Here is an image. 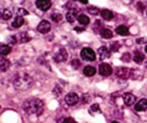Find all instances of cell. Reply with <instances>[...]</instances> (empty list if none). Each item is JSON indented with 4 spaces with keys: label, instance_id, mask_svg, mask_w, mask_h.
<instances>
[{
    "label": "cell",
    "instance_id": "6da1fadb",
    "mask_svg": "<svg viewBox=\"0 0 147 123\" xmlns=\"http://www.w3.org/2000/svg\"><path fill=\"white\" fill-rule=\"evenodd\" d=\"M43 109H45V104L40 99L30 98L23 103V110L27 114L39 116L42 114Z\"/></svg>",
    "mask_w": 147,
    "mask_h": 123
},
{
    "label": "cell",
    "instance_id": "7a4b0ae2",
    "mask_svg": "<svg viewBox=\"0 0 147 123\" xmlns=\"http://www.w3.org/2000/svg\"><path fill=\"white\" fill-rule=\"evenodd\" d=\"M33 84V80L26 73H18L13 79V85L19 91H25L29 89Z\"/></svg>",
    "mask_w": 147,
    "mask_h": 123
},
{
    "label": "cell",
    "instance_id": "3957f363",
    "mask_svg": "<svg viewBox=\"0 0 147 123\" xmlns=\"http://www.w3.org/2000/svg\"><path fill=\"white\" fill-rule=\"evenodd\" d=\"M81 57H82L84 61L87 62H94L96 59V53L90 47H84V49L81 51Z\"/></svg>",
    "mask_w": 147,
    "mask_h": 123
},
{
    "label": "cell",
    "instance_id": "277c9868",
    "mask_svg": "<svg viewBox=\"0 0 147 123\" xmlns=\"http://www.w3.org/2000/svg\"><path fill=\"white\" fill-rule=\"evenodd\" d=\"M79 100H80L79 96L76 94V93H74V92L69 93V94H67L65 97V103H67L69 106H74V105H76L77 103L79 102Z\"/></svg>",
    "mask_w": 147,
    "mask_h": 123
},
{
    "label": "cell",
    "instance_id": "5b68a950",
    "mask_svg": "<svg viewBox=\"0 0 147 123\" xmlns=\"http://www.w3.org/2000/svg\"><path fill=\"white\" fill-rule=\"evenodd\" d=\"M67 59V53L65 49H61L55 55H53V59H55L57 63H63L65 62Z\"/></svg>",
    "mask_w": 147,
    "mask_h": 123
},
{
    "label": "cell",
    "instance_id": "8992f818",
    "mask_svg": "<svg viewBox=\"0 0 147 123\" xmlns=\"http://www.w3.org/2000/svg\"><path fill=\"white\" fill-rule=\"evenodd\" d=\"M113 70L112 68H111L110 65L106 64V63H103V64H101L100 66H99V73H100V75H102V76H110L111 74H112Z\"/></svg>",
    "mask_w": 147,
    "mask_h": 123
},
{
    "label": "cell",
    "instance_id": "52a82bcc",
    "mask_svg": "<svg viewBox=\"0 0 147 123\" xmlns=\"http://www.w3.org/2000/svg\"><path fill=\"white\" fill-rule=\"evenodd\" d=\"M35 4H36L37 8L40 9V10H42V11L49 10V9L51 7V2L49 1V0H37L36 2H35Z\"/></svg>",
    "mask_w": 147,
    "mask_h": 123
},
{
    "label": "cell",
    "instance_id": "ba28073f",
    "mask_svg": "<svg viewBox=\"0 0 147 123\" xmlns=\"http://www.w3.org/2000/svg\"><path fill=\"white\" fill-rule=\"evenodd\" d=\"M116 76L119 78L128 79L131 77V70L127 68H118L116 70Z\"/></svg>",
    "mask_w": 147,
    "mask_h": 123
},
{
    "label": "cell",
    "instance_id": "9c48e42d",
    "mask_svg": "<svg viewBox=\"0 0 147 123\" xmlns=\"http://www.w3.org/2000/svg\"><path fill=\"white\" fill-rule=\"evenodd\" d=\"M37 30L40 33H47L51 30V23L47 20H42L37 25Z\"/></svg>",
    "mask_w": 147,
    "mask_h": 123
},
{
    "label": "cell",
    "instance_id": "30bf717a",
    "mask_svg": "<svg viewBox=\"0 0 147 123\" xmlns=\"http://www.w3.org/2000/svg\"><path fill=\"white\" fill-rule=\"evenodd\" d=\"M123 101L127 106H132L136 101V97L131 93H126V94L123 95Z\"/></svg>",
    "mask_w": 147,
    "mask_h": 123
},
{
    "label": "cell",
    "instance_id": "8fae6325",
    "mask_svg": "<svg viewBox=\"0 0 147 123\" xmlns=\"http://www.w3.org/2000/svg\"><path fill=\"white\" fill-rule=\"evenodd\" d=\"M78 16V10L77 9H69V11L67 12V15H65V18H67V20L69 21V23H73L74 21L76 20V18Z\"/></svg>",
    "mask_w": 147,
    "mask_h": 123
},
{
    "label": "cell",
    "instance_id": "7c38bea8",
    "mask_svg": "<svg viewBox=\"0 0 147 123\" xmlns=\"http://www.w3.org/2000/svg\"><path fill=\"white\" fill-rule=\"evenodd\" d=\"M98 55L100 59L103 61V59H106L110 57V51H109V49L106 47H101L98 49Z\"/></svg>",
    "mask_w": 147,
    "mask_h": 123
},
{
    "label": "cell",
    "instance_id": "4fadbf2b",
    "mask_svg": "<svg viewBox=\"0 0 147 123\" xmlns=\"http://www.w3.org/2000/svg\"><path fill=\"white\" fill-rule=\"evenodd\" d=\"M147 109V99L143 98L140 99L135 105V110L136 111H145Z\"/></svg>",
    "mask_w": 147,
    "mask_h": 123
},
{
    "label": "cell",
    "instance_id": "5bb4252c",
    "mask_svg": "<svg viewBox=\"0 0 147 123\" xmlns=\"http://www.w3.org/2000/svg\"><path fill=\"white\" fill-rule=\"evenodd\" d=\"M10 61L7 59H5V57H0V70L3 71V72H5V71H7L9 69V67H10Z\"/></svg>",
    "mask_w": 147,
    "mask_h": 123
},
{
    "label": "cell",
    "instance_id": "9a60e30c",
    "mask_svg": "<svg viewBox=\"0 0 147 123\" xmlns=\"http://www.w3.org/2000/svg\"><path fill=\"white\" fill-rule=\"evenodd\" d=\"M101 15H102V17L105 20H111L114 17V13L111 10H109V9H103L101 11Z\"/></svg>",
    "mask_w": 147,
    "mask_h": 123
},
{
    "label": "cell",
    "instance_id": "2e32d148",
    "mask_svg": "<svg viewBox=\"0 0 147 123\" xmlns=\"http://www.w3.org/2000/svg\"><path fill=\"white\" fill-rule=\"evenodd\" d=\"M96 74V69L92 66H87L84 69V75L87 77H93Z\"/></svg>",
    "mask_w": 147,
    "mask_h": 123
},
{
    "label": "cell",
    "instance_id": "e0dca14e",
    "mask_svg": "<svg viewBox=\"0 0 147 123\" xmlns=\"http://www.w3.org/2000/svg\"><path fill=\"white\" fill-rule=\"evenodd\" d=\"M100 34L102 37H104V39H111V37L113 36V31L111 30V29L109 28H102L100 30Z\"/></svg>",
    "mask_w": 147,
    "mask_h": 123
},
{
    "label": "cell",
    "instance_id": "ac0fdd59",
    "mask_svg": "<svg viewBox=\"0 0 147 123\" xmlns=\"http://www.w3.org/2000/svg\"><path fill=\"white\" fill-rule=\"evenodd\" d=\"M144 57H145L142 53H140V51H135L133 59H134V62L136 63V64H141V63L144 61Z\"/></svg>",
    "mask_w": 147,
    "mask_h": 123
},
{
    "label": "cell",
    "instance_id": "d6986e66",
    "mask_svg": "<svg viewBox=\"0 0 147 123\" xmlns=\"http://www.w3.org/2000/svg\"><path fill=\"white\" fill-rule=\"evenodd\" d=\"M116 32L120 35H126V34H128L129 29H128V27L125 26V25H119L116 28Z\"/></svg>",
    "mask_w": 147,
    "mask_h": 123
},
{
    "label": "cell",
    "instance_id": "ffe728a7",
    "mask_svg": "<svg viewBox=\"0 0 147 123\" xmlns=\"http://www.w3.org/2000/svg\"><path fill=\"white\" fill-rule=\"evenodd\" d=\"M11 16H12V12L10 10H8V9H4V10L1 11V13H0V17L2 19H4V20L10 19Z\"/></svg>",
    "mask_w": 147,
    "mask_h": 123
},
{
    "label": "cell",
    "instance_id": "44dd1931",
    "mask_svg": "<svg viewBox=\"0 0 147 123\" xmlns=\"http://www.w3.org/2000/svg\"><path fill=\"white\" fill-rule=\"evenodd\" d=\"M24 23V19H23L22 16H17L16 18L13 20L12 22V26L13 27H16V28H18V27H20L21 25Z\"/></svg>",
    "mask_w": 147,
    "mask_h": 123
},
{
    "label": "cell",
    "instance_id": "7402d4cb",
    "mask_svg": "<svg viewBox=\"0 0 147 123\" xmlns=\"http://www.w3.org/2000/svg\"><path fill=\"white\" fill-rule=\"evenodd\" d=\"M78 21L83 25H88L89 23H90V18H89L87 15L81 14V15H79V17H78Z\"/></svg>",
    "mask_w": 147,
    "mask_h": 123
},
{
    "label": "cell",
    "instance_id": "603a6c76",
    "mask_svg": "<svg viewBox=\"0 0 147 123\" xmlns=\"http://www.w3.org/2000/svg\"><path fill=\"white\" fill-rule=\"evenodd\" d=\"M9 53H11V47L7 45H0V53L2 55H8Z\"/></svg>",
    "mask_w": 147,
    "mask_h": 123
},
{
    "label": "cell",
    "instance_id": "cb8c5ba5",
    "mask_svg": "<svg viewBox=\"0 0 147 123\" xmlns=\"http://www.w3.org/2000/svg\"><path fill=\"white\" fill-rule=\"evenodd\" d=\"M18 39L20 43H27V41H30V37L28 36V34L26 32H21L18 35Z\"/></svg>",
    "mask_w": 147,
    "mask_h": 123
},
{
    "label": "cell",
    "instance_id": "d4e9b609",
    "mask_svg": "<svg viewBox=\"0 0 147 123\" xmlns=\"http://www.w3.org/2000/svg\"><path fill=\"white\" fill-rule=\"evenodd\" d=\"M51 17L53 21H55V22H59V21L63 19V15L59 14V13H53V14L51 15Z\"/></svg>",
    "mask_w": 147,
    "mask_h": 123
},
{
    "label": "cell",
    "instance_id": "484cf974",
    "mask_svg": "<svg viewBox=\"0 0 147 123\" xmlns=\"http://www.w3.org/2000/svg\"><path fill=\"white\" fill-rule=\"evenodd\" d=\"M88 11L93 15H96V14H98V13H99V9L97 8V7H95V6H89L88 7Z\"/></svg>",
    "mask_w": 147,
    "mask_h": 123
},
{
    "label": "cell",
    "instance_id": "4316f807",
    "mask_svg": "<svg viewBox=\"0 0 147 123\" xmlns=\"http://www.w3.org/2000/svg\"><path fill=\"white\" fill-rule=\"evenodd\" d=\"M71 66H73V68L75 69V70H77V69H79V67L81 66V63L79 59H73V62H71Z\"/></svg>",
    "mask_w": 147,
    "mask_h": 123
},
{
    "label": "cell",
    "instance_id": "83f0119b",
    "mask_svg": "<svg viewBox=\"0 0 147 123\" xmlns=\"http://www.w3.org/2000/svg\"><path fill=\"white\" fill-rule=\"evenodd\" d=\"M91 111H92V112H101L99 104H93L92 106H91Z\"/></svg>",
    "mask_w": 147,
    "mask_h": 123
},
{
    "label": "cell",
    "instance_id": "f1b7e54d",
    "mask_svg": "<svg viewBox=\"0 0 147 123\" xmlns=\"http://www.w3.org/2000/svg\"><path fill=\"white\" fill-rule=\"evenodd\" d=\"M130 53H125L124 55H122V57H121V59H122V61L123 62H126V63H128V62H130Z\"/></svg>",
    "mask_w": 147,
    "mask_h": 123
},
{
    "label": "cell",
    "instance_id": "f546056e",
    "mask_svg": "<svg viewBox=\"0 0 147 123\" xmlns=\"http://www.w3.org/2000/svg\"><path fill=\"white\" fill-rule=\"evenodd\" d=\"M119 47H120V45H119L118 43H112L111 45V51H117L119 49Z\"/></svg>",
    "mask_w": 147,
    "mask_h": 123
},
{
    "label": "cell",
    "instance_id": "4dcf8cb0",
    "mask_svg": "<svg viewBox=\"0 0 147 123\" xmlns=\"http://www.w3.org/2000/svg\"><path fill=\"white\" fill-rule=\"evenodd\" d=\"M17 13H18V16H21V15H27L28 14V11L23 8H19L18 10H17Z\"/></svg>",
    "mask_w": 147,
    "mask_h": 123
},
{
    "label": "cell",
    "instance_id": "1f68e13d",
    "mask_svg": "<svg viewBox=\"0 0 147 123\" xmlns=\"http://www.w3.org/2000/svg\"><path fill=\"white\" fill-rule=\"evenodd\" d=\"M61 123H77V122H76V120L74 118H71V117H67V118L63 119Z\"/></svg>",
    "mask_w": 147,
    "mask_h": 123
},
{
    "label": "cell",
    "instance_id": "d6a6232c",
    "mask_svg": "<svg viewBox=\"0 0 147 123\" xmlns=\"http://www.w3.org/2000/svg\"><path fill=\"white\" fill-rule=\"evenodd\" d=\"M8 41L11 43H16V36L15 35H12V36H10L8 39Z\"/></svg>",
    "mask_w": 147,
    "mask_h": 123
},
{
    "label": "cell",
    "instance_id": "836d02e7",
    "mask_svg": "<svg viewBox=\"0 0 147 123\" xmlns=\"http://www.w3.org/2000/svg\"><path fill=\"white\" fill-rule=\"evenodd\" d=\"M136 43H139V45H142V43H147V39H137L136 41Z\"/></svg>",
    "mask_w": 147,
    "mask_h": 123
},
{
    "label": "cell",
    "instance_id": "e575fe53",
    "mask_svg": "<svg viewBox=\"0 0 147 123\" xmlns=\"http://www.w3.org/2000/svg\"><path fill=\"white\" fill-rule=\"evenodd\" d=\"M81 3H84V4H88V0H80Z\"/></svg>",
    "mask_w": 147,
    "mask_h": 123
},
{
    "label": "cell",
    "instance_id": "d590c367",
    "mask_svg": "<svg viewBox=\"0 0 147 123\" xmlns=\"http://www.w3.org/2000/svg\"><path fill=\"white\" fill-rule=\"evenodd\" d=\"M112 123H119V122H118V121H113Z\"/></svg>",
    "mask_w": 147,
    "mask_h": 123
},
{
    "label": "cell",
    "instance_id": "8d00e7d4",
    "mask_svg": "<svg viewBox=\"0 0 147 123\" xmlns=\"http://www.w3.org/2000/svg\"><path fill=\"white\" fill-rule=\"evenodd\" d=\"M145 51H146V53H147V45H146V47H145Z\"/></svg>",
    "mask_w": 147,
    "mask_h": 123
},
{
    "label": "cell",
    "instance_id": "74e56055",
    "mask_svg": "<svg viewBox=\"0 0 147 123\" xmlns=\"http://www.w3.org/2000/svg\"><path fill=\"white\" fill-rule=\"evenodd\" d=\"M146 68H147V64H146Z\"/></svg>",
    "mask_w": 147,
    "mask_h": 123
}]
</instances>
